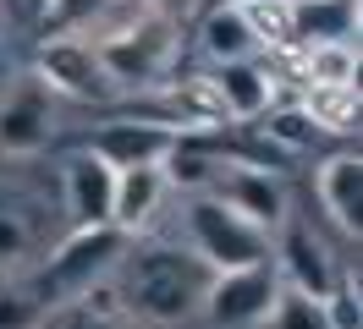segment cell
<instances>
[{
    "label": "cell",
    "instance_id": "obj_1",
    "mask_svg": "<svg viewBox=\"0 0 363 329\" xmlns=\"http://www.w3.org/2000/svg\"><path fill=\"white\" fill-rule=\"evenodd\" d=\"M121 302L127 313L149 318V324H182L204 307V291H209V269L187 247L177 241H143V247H127L121 258Z\"/></svg>",
    "mask_w": 363,
    "mask_h": 329
},
{
    "label": "cell",
    "instance_id": "obj_2",
    "mask_svg": "<svg viewBox=\"0 0 363 329\" xmlns=\"http://www.w3.org/2000/svg\"><path fill=\"white\" fill-rule=\"evenodd\" d=\"M105 77H111L116 99L121 93H149L160 88L171 71H177V55H182V22L160 17V11H143L138 22L116 28L105 39H89Z\"/></svg>",
    "mask_w": 363,
    "mask_h": 329
},
{
    "label": "cell",
    "instance_id": "obj_3",
    "mask_svg": "<svg viewBox=\"0 0 363 329\" xmlns=\"http://www.w3.org/2000/svg\"><path fill=\"white\" fill-rule=\"evenodd\" d=\"M127 247H133V236H121L116 225H77V231H67V236L55 241V253L45 258V269L33 275V291H39L50 307L72 302V296H83L89 285L111 280L116 269H121V258H127Z\"/></svg>",
    "mask_w": 363,
    "mask_h": 329
},
{
    "label": "cell",
    "instance_id": "obj_4",
    "mask_svg": "<svg viewBox=\"0 0 363 329\" xmlns=\"http://www.w3.org/2000/svg\"><path fill=\"white\" fill-rule=\"evenodd\" d=\"M182 225H187V253L204 263L209 275H226V269H248V263L270 258V236L248 225L242 214H231L220 197L209 192H187V209H182Z\"/></svg>",
    "mask_w": 363,
    "mask_h": 329
},
{
    "label": "cell",
    "instance_id": "obj_5",
    "mask_svg": "<svg viewBox=\"0 0 363 329\" xmlns=\"http://www.w3.org/2000/svg\"><path fill=\"white\" fill-rule=\"evenodd\" d=\"M275 296H281V275L275 263H248V269H226V275H209L204 291V313L215 329H264Z\"/></svg>",
    "mask_w": 363,
    "mask_h": 329
},
{
    "label": "cell",
    "instance_id": "obj_6",
    "mask_svg": "<svg viewBox=\"0 0 363 329\" xmlns=\"http://www.w3.org/2000/svg\"><path fill=\"white\" fill-rule=\"evenodd\" d=\"M209 197H220L231 214H242L248 225H259L264 236L281 231V219H292V192H286V175L259 171V165H237V159H215L209 175Z\"/></svg>",
    "mask_w": 363,
    "mask_h": 329
},
{
    "label": "cell",
    "instance_id": "obj_7",
    "mask_svg": "<svg viewBox=\"0 0 363 329\" xmlns=\"http://www.w3.org/2000/svg\"><path fill=\"white\" fill-rule=\"evenodd\" d=\"M28 71H33L61 105H67V99H77V105H116V88H111V77H105V66H99L89 39H72V33L67 39H45Z\"/></svg>",
    "mask_w": 363,
    "mask_h": 329
},
{
    "label": "cell",
    "instance_id": "obj_8",
    "mask_svg": "<svg viewBox=\"0 0 363 329\" xmlns=\"http://www.w3.org/2000/svg\"><path fill=\"white\" fill-rule=\"evenodd\" d=\"M55 115H61V99L33 71H17L0 88V154H11V159L39 154L55 137V127H61Z\"/></svg>",
    "mask_w": 363,
    "mask_h": 329
},
{
    "label": "cell",
    "instance_id": "obj_9",
    "mask_svg": "<svg viewBox=\"0 0 363 329\" xmlns=\"http://www.w3.org/2000/svg\"><path fill=\"white\" fill-rule=\"evenodd\" d=\"M171 132L160 127H143V121H127V115H105L94 132H83L77 137V149L94 154L99 165H111V171H149V165H160L165 154H171Z\"/></svg>",
    "mask_w": 363,
    "mask_h": 329
},
{
    "label": "cell",
    "instance_id": "obj_10",
    "mask_svg": "<svg viewBox=\"0 0 363 329\" xmlns=\"http://www.w3.org/2000/svg\"><path fill=\"white\" fill-rule=\"evenodd\" d=\"M275 275H281V285L286 291H303V296H319L325 302V291L336 285V263H330V253H325V241L303 225V219H281V231H275Z\"/></svg>",
    "mask_w": 363,
    "mask_h": 329
},
{
    "label": "cell",
    "instance_id": "obj_11",
    "mask_svg": "<svg viewBox=\"0 0 363 329\" xmlns=\"http://www.w3.org/2000/svg\"><path fill=\"white\" fill-rule=\"evenodd\" d=\"M314 192H319V209L325 219L336 225V236L358 241L363 236V165L358 154H325L314 171Z\"/></svg>",
    "mask_w": 363,
    "mask_h": 329
},
{
    "label": "cell",
    "instance_id": "obj_12",
    "mask_svg": "<svg viewBox=\"0 0 363 329\" xmlns=\"http://www.w3.org/2000/svg\"><path fill=\"white\" fill-rule=\"evenodd\" d=\"M111 192H116V171L77 149L61 171V203H67L72 231L77 225H111Z\"/></svg>",
    "mask_w": 363,
    "mask_h": 329
},
{
    "label": "cell",
    "instance_id": "obj_13",
    "mask_svg": "<svg viewBox=\"0 0 363 329\" xmlns=\"http://www.w3.org/2000/svg\"><path fill=\"white\" fill-rule=\"evenodd\" d=\"M165 197H171V187H165L160 165H149V171H116L111 225L121 231V236H133V241H138L149 225H155V214L165 209Z\"/></svg>",
    "mask_w": 363,
    "mask_h": 329
},
{
    "label": "cell",
    "instance_id": "obj_14",
    "mask_svg": "<svg viewBox=\"0 0 363 329\" xmlns=\"http://www.w3.org/2000/svg\"><path fill=\"white\" fill-rule=\"evenodd\" d=\"M209 83L220 88V105H226L231 127H242V121H259L275 99V83L264 61L253 55V61H226V66H209Z\"/></svg>",
    "mask_w": 363,
    "mask_h": 329
},
{
    "label": "cell",
    "instance_id": "obj_15",
    "mask_svg": "<svg viewBox=\"0 0 363 329\" xmlns=\"http://www.w3.org/2000/svg\"><path fill=\"white\" fill-rule=\"evenodd\" d=\"M358 0H292V50L308 44H352Z\"/></svg>",
    "mask_w": 363,
    "mask_h": 329
},
{
    "label": "cell",
    "instance_id": "obj_16",
    "mask_svg": "<svg viewBox=\"0 0 363 329\" xmlns=\"http://www.w3.org/2000/svg\"><path fill=\"white\" fill-rule=\"evenodd\" d=\"M297 110L314 121L319 137H352V132H358V83H308V88H297Z\"/></svg>",
    "mask_w": 363,
    "mask_h": 329
},
{
    "label": "cell",
    "instance_id": "obj_17",
    "mask_svg": "<svg viewBox=\"0 0 363 329\" xmlns=\"http://www.w3.org/2000/svg\"><path fill=\"white\" fill-rule=\"evenodd\" d=\"M199 50H204L215 66L253 61V55H259V44H253L248 22L237 17V6H209V11H199Z\"/></svg>",
    "mask_w": 363,
    "mask_h": 329
},
{
    "label": "cell",
    "instance_id": "obj_18",
    "mask_svg": "<svg viewBox=\"0 0 363 329\" xmlns=\"http://www.w3.org/2000/svg\"><path fill=\"white\" fill-rule=\"evenodd\" d=\"M253 127H259V143H270V149L286 154V159H297L303 149H314V143H319L314 121H308L297 105H270L259 121H253Z\"/></svg>",
    "mask_w": 363,
    "mask_h": 329
},
{
    "label": "cell",
    "instance_id": "obj_19",
    "mask_svg": "<svg viewBox=\"0 0 363 329\" xmlns=\"http://www.w3.org/2000/svg\"><path fill=\"white\" fill-rule=\"evenodd\" d=\"M237 17L248 22L259 55H281V50H292V0H242Z\"/></svg>",
    "mask_w": 363,
    "mask_h": 329
},
{
    "label": "cell",
    "instance_id": "obj_20",
    "mask_svg": "<svg viewBox=\"0 0 363 329\" xmlns=\"http://www.w3.org/2000/svg\"><path fill=\"white\" fill-rule=\"evenodd\" d=\"M105 6L111 0H50L45 17H39V28H45V39H89L94 22L105 17Z\"/></svg>",
    "mask_w": 363,
    "mask_h": 329
},
{
    "label": "cell",
    "instance_id": "obj_21",
    "mask_svg": "<svg viewBox=\"0 0 363 329\" xmlns=\"http://www.w3.org/2000/svg\"><path fill=\"white\" fill-rule=\"evenodd\" d=\"M264 329H330V324H325V302H319V296H303V291H286V285H281Z\"/></svg>",
    "mask_w": 363,
    "mask_h": 329
},
{
    "label": "cell",
    "instance_id": "obj_22",
    "mask_svg": "<svg viewBox=\"0 0 363 329\" xmlns=\"http://www.w3.org/2000/svg\"><path fill=\"white\" fill-rule=\"evenodd\" d=\"M45 313H50V302L33 291V280L28 285H0V329H39Z\"/></svg>",
    "mask_w": 363,
    "mask_h": 329
},
{
    "label": "cell",
    "instance_id": "obj_23",
    "mask_svg": "<svg viewBox=\"0 0 363 329\" xmlns=\"http://www.w3.org/2000/svg\"><path fill=\"white\" fill-rule=\"evenodd\" d=\"M325 324L330 329H363V296H358V275L341 269L336 285L325 291Z\"/></svg>",
    "mask_w": 363,
    "mask_h": 329
},
{
    "label": "cell",
    "instance_id": "obj_24",
    "mask_svg": "<svg viewBox=\"0 0 363 329\" xmlns=\"http://www.w3.org/2000/svg\"><path fill=\"white\" fill-rule=\"evenodd\" d=\"M28 253H33V225L23 214H11V209H0V275L23 269Z\"/></svg>",
    "mask_w": 363,
    "mask_h": 329
},
{
    "label": "cell",
    "instance_id": "obj_25",
    "mask_svg": "<svg viewBox=\"0 0 363 329\" xmlns=\"http://www.w3.org/2000/svg\"><path fill=\"white\" fill-rule=\"evenodd\" d=\"M39 329H127V318H99V313H83L77 302H61L45 313Z\"/></svg>",
    "mask_w": 363,
    "mask_h": 329
},
{
    "label": "cell",
    "instance_id": "obj_26",
    "mask_svg": "<svg viewBox=\"0 0 363 329\" xmlns=\"http://www.w3.org/2000/svg\"><path fill=\"white\" fill-rule=\"evenodd\" d=\"M45 6H50V0H0V11H6L11 22H39V17H45Z\"/></svg>",
    "mask_w": 363,
    "mask_h": 329
},
{
    "label": "cell",
    "instance_id": "obj_27",
    "mask_svg": "<svg viewBox=\"0 0 363 329\" xmlns=\"http://www.w3.org/2000/svg\"><path fill=\"white\" fill-rule=\"evenodd\" d=\"M160 17H171V22H182V11H199V0H149Z\"/></svg>",
    "mask_w": 363,
    "mask_h": 329
}]
</instances>
